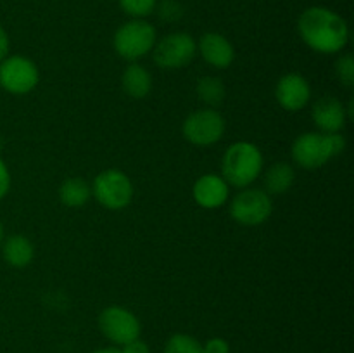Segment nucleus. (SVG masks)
Masks as SVG:
<instances>
[{
    "mask_svg": "<svg viewBox=\"0 0 354 353\" xmlns=\"http://www.w3.org/2000/svg\"><path fill=\"white\" fill-rule=\"evenodd\" d=\"M38 82V66L26 55L9 54L0 61V89L10 96H26L37 89Z\"/></svg>",
    "mask_w": 354,
    "mask_h": 353,
    "instance_id": "1a4fd4ad",
    "label": "nucleus"
},
{
    "mask_svg": "<svg viewBox=\"0 0 354 353\" xmlns=\"http://www.w3.org/2000/svg\"><path fill=\"white\" fill-rule=\"evenodd\" d=\"M3 237H6V232H3V225H2V221H0V246H2Z\"/></svg>",
    "mask_w": 354,
    "mask_h": 353,
    "instance_id": "c85d7f7f",
    "label": "nucleus"
},
{
    "mask_svg": "<svg viewBox=\"0 0 354 353\" xmlns=\"http://www.w3.org/2000/svg\"><path fill=\"white\" fill-rule=\"evenodd\" d=\"M121 10L131 19H145L156 10L159 0H118Z\"/></svg>",
    "mask_w": 354,
    "mask_h": 353,
    "instance_id": "412c9836",
    "label": "nucleus"
},
{
    "mask_svg": "<svg viewBox=\"0 0 354 353\" xmlns=\"http://www.w3.org/2000/svg\"><path fill=\"white\" fill-rule=\"evenodd\" d=\"M335 76L344 87H354V57L351 54H342L335 61Z\"/></svg>",
    "mask_w": 354,
    "mask_h": 353,
    "instance_id": "4be33fe9",
    "label": "nucleus"
},
{
    "mask_svg": "<svg viewBox=\"0 0 354 353\" xmlns=\"http://www.w3.org/2000/svg\"><path fill=\"white\" fill-rule=\"evenodd\" d=\"M301 40L317 54H339L349 44V24L335 10L324 6H311L297 17Z\"/></svg>",
    "mask_w": 354,
    "mask_h": 353,
    "instance_id": "f257e3e1",
    "label": "nucleus"
},
{
    "mask_svg": "<svg viewBox=\"0 0 354 353\" xmlns=\"http://www.w3.org/2000/svg\"><path fill=\"white\" fill-rule=\"evenodd\" d=\"M99 329L113 346H123L140 338L142 324L137 315L120 305L106 307L99 314Z\"/></svg>",
    "mask_w": 354,
    "mask_h": 353,
    "instance_id": "9d476101",
    "label": "nucleus"
},
{
    "mask_svg": "<svg viewBox=\"0 0 354 353\" xmlns=\"http://www.w3.org/2000/svg\"><path fill=\"white\" fill-rule=\"evenodd\" d=\"M10 183H12V179H10L9 166H7L6 161L0 158V201L9 194Z\"/></svg>",
    "mask_w": 354,
    "mask_h": 353,
    "instance_id": "393cba45",
    "label": "nucleus"
},
{
    "mask_svg": "<svg viewBox=\"0 0 354 353\" xmlns=\"http://www.w3.org/2000/svg\"><path fill=\"white\" fill-rule=\"evenodd\" d=\"M275 99L282 109L297 113L311 100V85L301 73H287L275 85Z\"/></svg>",
    "mask_w": 354,
    "mask_h": 353,
    "instance_id": "9b49d317",
    "label": "nucleus"
},
{
    "mask_svg": "<svg viewBox=\"0 0 354 353\" xmlns=\"http://www.w3.org/2000/svg\"><path fill=\"white\" fill-rule=\"evenodd\" d=\"M165 353H204L203 343L185 332H176L168 338Z\"/></svg>",
    "mask_w": 354,
    "mask_h": 353,
    "instance_id": "aec40b11",
    "label": "nucleus"
},
{
    "mask_svg": "<svg viewBox=\"0 0 354 353\" xmlns=\"http://www.w3.org/2000/svg\"><path fill=\"white\" fill-rule=\"evenodd\" d=\"M159 19L166 21V23H176L182 19L183 16V6L178 0H161L156 6Z\"/></svg>",
    "mask_w": 354,
    "mask_h": 353,
    "instance_id": "5701e85b",
    "label": "nucleus"
},
{
    "mask_svg": "<svg viewBox=\"0 0 354 353\" xmlns=\"http://www.w3.org/2000/svg\"><path fill=\"white\" fill-rule=\"evenodd\" d=\"M90 185L97 203L109 211L124 210L133 201V182L123 170H102Z\"/></svg>",
    "mask_w": 354,
    "mask_h": 353,
    "instance_id": "39448f33",
    "label": "nucleus"
},
{
    "mask_svg": "<svg viewBox=\"0 0 354 353\" xmlns=\"http://www.w3.org/2000/svg\"><path fill=\"white\" fill-rule=\"evenodd\" d=\"M121 353H151V348L145 341H142L140 338L133 339V341L127 343V345L120 346Z\"/></svg>",
    "mask_w": 354,
    "mask_h": 353,
    "instance_id": "a878e982",
    "label": "nucleus"
},
{
    "mask_svg": "<svg viewBox=\"0 0 354 353\" xmlns=\"http://www.w3.org/2000/svg\"><path fill=\"white\" fill-rule=\"evenodd\" d=\"M227 121L223 114L214 107H203L183 120L182 135L189 144L197 147H209L223 138Z\"/></svg>",
    "mask_w": 354,
    "mask_h": 353,
    "instance_id": "0eeeda50",
    "label": "nucleus"
},
{
    "mask_svg": "<svg viewBox=\"0 0 354 353\" xmlns=\"http://www.w3.org/2000/svg\"><path fill=\"white\" fill-rule=\"evenodd\" d=\"M57 194L66 208H83L92 197V185L82 176H69L59 185Z\"/></svg>",
    "mask_w": 354,
    "mask_h": 353,
    "instance_id": "a211bd4d",
    "label": "nucleus"
},
{
    "mask_svg": "<svg viewBox=\"0 0 354 353\" xmlns=\"http://www.w3.org/2000/svg\"><path fill=\"white\" fill-rule=\"evenodd\" d=\"M158 42V30L145 19H130L121 24L113 37L114 52L128 62L151 54Z\"/></svg>",
    "mask_w": 354,
    "mask_h": 353,
    "instance_id": "20e7f679",
    "label": "nucleus"
},
{
    "mask_svg": "<svg viewBox=\"0 0 354 353\" xmlns=\"http://www.w3.org/2000/svg\"><path fill=\"white\" fill-rule=\"evenodd\" d=\"M263 182H265V190L270 196H280L292 189L294 182H296V172L289 163L277 161L266 170Z\"/></svg>",
    "mask_w": 354,
    "mask_h": 353,
    "instance_id": "f3484780",
    "label": "nucleus"
},
{
    "mask_svg": "<svg viewBox=\"0 0 354 353\" xmlns=\"http://www.w3.org/2000/svg\"><path fill=\"white\" fill-rule=\"evenodd\" d=\"M152 59L162 69H182L197 55V42L187 31H173L158 38L152 48Z\"/></svg>",
    "mask_w": 354,
    "mask_h": 353,
    "instance_id": "6e6552de",
    "label": "nucleus"
},
{
    "mask_svg": "<svg viewBox=\"0 0 354 353\" xmlns=\"http://www.w3.org/2000/svg\"><path fill=\"white\" fill-rule=\"evenodd\" d=\"M121 87L131 99H145L152 90V75L138 62H130L121 75Z\"/></svg>",
    "mask_w": 354,
    "mask_h": 353,
    "instance_id": "dca6fc26",
    "label": "nucleus"
},
{
    "mask_svg": "<svg viewBox=\"0 0 354 353\" xmlns=\"http://www.w3.org/2000/svg\"><path fill=\"white\" fill-rule=\"evenodd\" d=\"M228 211L235 224L244 225V227H256L268 221V218L272 217V196L265 189L245 187L232 197Z\"/></svg>",
    "mask_w": 354,
    "mask_h": 353,
    "instance_id": "423d86ee",
    "label": "nucleus"
},
{
    "mask_svg": "<svg viewBox=\"0 0 354 353\" xmlns=\"http://www.w3.org/2000/svg\"><path fill=\"white\" fill-rule=\"evenodd\" d=\"M0 147H2V138H0Z\"/></svg>",
    "mask_w": 354,
    "mask_h": 353,
    "instance_id": "c756f323",
    "label": "nucleus"
},
{
    "mask_svg": "<svg viewBox=\"0 0 354 353\" xmlns=\"http://www.w3.org/2000/svg\"><path fill=\"white\" fill-rule=\"evenodd\" d=\"M0 251H2L3 262L14 269H24L35 258L33 242L23 234H12L9 237H3Z\"/></svg>",
    "mask_w": 354,
    "mask_h": 353,
    "instance_id": "2eb2a0df",
    "label": "nucleus"
},
{
    "mask_svg": "<svg viewBox=\"0 0 354 353\" xmlns=\"http://www.w3.org/2000/svg\"><path fill=\"white\" fill-rule=\"evenodd\" d=\"M92 353H121L120 346H104V348L93 350Z\"/></svg>",
    "mask_w": 354,
    "mask_h": 353,
    "instance_id": "cd10ccee",
    "label": "nucleus"
},
{
    "mask_svg": "<svg viewBox=\"0 0 354 353\" xmlns=\"http://www.w3.org/2000/svg\"><path fill=\"white\" fill-rule=\"evenodd\" d=\"M9 51H10V38L9 35H7L6 28L0 24V61H2L6 55H9Z\"/></svg>",
    "mask_w": 354,
    "mask_h": 353,
    "instance_id": "bb28decb",
    "label": "nucleus"
},
{
    "mask_svg": "<svg viewBox=\"0 0 354 353\" xmlns=\"http://www.w3.org/2000/svg\"><path fill=\"white\" fill-rule=\"evenodd\" d=\"M311 118L322 134H337L348 123V113L341 99L334 96H322L311 107Z\"/></svg>",
    "mask_w": 354,
    "mask_h": 353,
    "instance_id": "f8f14e48",
    "label": "nucleus"
},
{
    "mask_svg": "<svg viewBox=\"0 0 354 353\" xmlns=\"http://www.w3.org/2000/svg\"><path fill=\"white\" fill-rule=\"evenodd\" d=\"M346 137L337 134H322V132H304L290 147V156L297 166L304 170H318L327 165L332 158L344 152Z\"/></svg>",
    "mask_w": 354,
    "mask_h": 353,
    "instance_id": "7ed1b4c3",
    "label": "nucleus"
},
{
    "mask_svg": "<svg viewBox=\"0 0 354 353\" xmlns=\"http://www.w3.org/2000/svg\"><path fill=\"white\" fill-rule=\"evenodd\" d=\"M196 93L197 99L206 104L207 107H216L227 97V87H225L223 80L218 78V76L206 75L197 80Z\"/></svg>",
    "mask_w": 354,
    "mask_h": 353,
    "instance_id": "6ab92c4d",
    "label": "nucleus"
},
{
    "mask_svg": "<svg viewBox=\"0 0 354 353\" xmlns=\"http://www.w3.org/2000/svg\"><path fill=\"white\" fill-rule=\"evenodd\" d=\"M197 54H201L204 62L214 69H227L235 61V48L232 42L216 31H207L199 38Z\"/></svg>",
    "mask_w": 354,
    "mask_h": 353,
    "instance_id": "ddd939ff",
    "label": "nucleus"
},
{
    "mask_svg": "<svg viewBox=\"0 0 354 353\" xmlns=\"http://www.w3.org/2000/svg\"><path fill=\"white\" fill-rule=\"evenodd\" d=\"M265 168L261 149L248 141H237L225 149L221 156V176L230 187L245 189L258 180Z\"/></svg>",
    "mask_w": 354,
    "mask_h": 353,
    "instance_id": "f03ea898",
    "label": "nucleus"
},
{
    "mask_svg": "<svg viewBox=\"0 0 354 353\" xmlns=\"http://www.w3.org/2000/svg\"><path fill=\"white\" fill-rule=\"evenodd\" d=\"M192 197L204 210H218L227 204L230 197V185L216 173H206L194 182Z\"/></svg>",
    "mask_w": 354,
    "mask_h": 353,
    "instance_id": "4468645a",
    "label": "nucleus"
},
{
    "mask_svg": "<svg viewBox=\"0 0 354 353\" xmlns=\"http://www.w3.org/2000/svg\"><path fill=\"white\" fill-rule=\"evenodd\" d=\"M204 353H230V343L225 338H209L203 343Z\"/></svg>",
    "mask_w": 354,
    "mask_h": 353,
    "instance_id": "b1692460",
    "label": "nucleus"
}]
</instances>
